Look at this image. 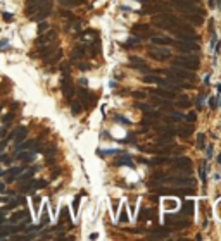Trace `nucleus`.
<instances>
[{
	"label": "nucleus",
	"instance_id": "f257e3e1",
	"mask_svg": "<svg viewBox=\"0 0 221 241\" xmlns=\"http://www.w3.org/2000/svg\"><path fill=\"white\" fill-rule=\"evenodd\" d=\"M174 66L178 67H183V69H188V71H197L200 66V60L199 57H193V55H181L178 59H174Z\"/></svg>",
	"mask_w": 221,
	"mask_h": 241
},
{
	"label": "nucleus",
	"instance_id": "f03ea898",
	"mask_svg": "<svg viewBox=\"0 0 221 241\" xmlns=\"http://www.w3.org/2000/svg\"><path fill=\"white\" fill-rule=\"evenodd\" d=\"M166 76H173V78H176V79H188V81H195V74H193L192 71H188V69H183V67H178V66H174L171 69H164L162 71Z\"/></svg>",
	"mask_w": 221,
	"mask_h": 241
},
{
	"label": "nucleus",
	"instance_id": "7ed1b4c3",
	"mask_svg": "<svg viewBox=\"0 0 221 241\" xmlns=\"http://www.w3.org/2000/svg\"><path fill=\"white\" fill-rule=\"evenodd\" d=\"M61 90H62V95L66 100H71L74 96V84L71 81V76L68 74H62V79H61Z\"/></svg>",
	"mask_w": 221,
	"mask_h": 241
},
{
	"label": "nucleus",
	"instance_id": "20e7f679",
	"mask_svg": "<svg viewBox=\"0 0 221 241\" xmlns=\"http://www.w3.org/2000/svg\"><path fill=\"white\" fill-rule=\"evenodd\" d=\"M50 14H52V2L47 0V2H45V4L33 14V16H29V19L31 21H45Z\"/></svg>",
	"mask_w": 221,
	"mask_h": 241
},
{
	"label": "nucleus",
	"instance_id": "39448f33",
	"mask_svg": "<svg viewBox=\"0 0 221 241\" xmlns=\"http://www.w3.org/2000/svg\"><path fill=\"white\" fill-rule=\"evenodd\" d=\"M171 4L174 7H180L181 10H188V12H197V14H204L202 9L193 4V0H171Z\"/></svg>",
	"mask_w": 221,
	"mask_h": 241
},
{
	"label": "nucleus",
	"instance_id": "423d86ee",
	"mask_svg": "<svg viewBox=\"0 0 221 241\" xmlns=\"http://www.w3.org/2000/svg\"><path fill=\"white\" fill-rule=\"evenodd\" d=\"M176 48L183 54H188V52H199L200 47L193 41H185V40H178L176 41Z\"/></svg>",
	"mask_w": 221,
	"mask_h": 241
},
{
	"label": "nucleus",
	"instance_id": "0eeeda50",
	"mask_svg": "<svg viewBox=\"0 0 221 241\" xmlns=\"http://www.w3.org/2000/svg\"><path fill=\"white\" fill-rule=\"evenodd\" d=\"M57 40V33H55L54 29H50L47 34L41 33V36H38L36 40H35V45L36 47H40V45H48V43H54Z\"/></svg>",
	"mask_w": 221,
	"mask_h": 241
},
{
	"label": "nucleus",
	"instance_id": "6e6552de",
	"mask_svg": "<svg viewBox=\"0 0 221 241\" xmlns=\"http://www.w3.org/2000/svg\"><path fill=\"white\" fill-rule=\"evenodd\" d=\"M76 91H78V98H80L81 105H85L86 109H90V107H92V102H93V98H92V95H90V91L86 88H80V90H76Z\"/></svg>",
	"mask_w": 221,
	"mask_h": 241
},
{
	"label": "nucleus",
	"instance_id": "1a4fd4ad",
	"mask_svg": "<svg viewBox=\"0 0 221 241\" xmlns=\"http://www.w3.org/2000/svg\"><path fill=\"white\" fill-rule=\"evenodd\" d=\"M130 62H131V67H135V69H138L140 72H144V74H149L150 72V67L149 66H145V62L140 59V57H130Z\"/></svg>",
	"mask_w": 221,
	"mask_h": 241
},
{
	"label": "nucleus",
	"instance_id": "9d476101",
	"mask_svg": "<svg viewBox=\"0 0 221 241\" xmlns=\"http://www.w3.org/2000/svg\"><path fill=\"white\" fill-rule=\"evenodd\" d=\"M47 0H26V16H33L38 9H40L43 4H45Z\"/></svg>",
	"mask_w": 221,
	"mask_h": 241
},
{
	"label": "nucleus",
	"instance_id": "9b49d317",
	"mask_svg": "<svg viewBox=\"0 0 221 241\" xmlns=\"http://www.w3.org/2000/svg\"><path fill=\"white\" fill-rule=\"evenodd\" d=\"M54 52H55V45L54 43H48V45H43L41 48H38L36 54H31V57L38 55V57H41V59H47V57H50Z\"/></svg>",
	"mask_w": 221,
	"mask_h": 241
},
{
	"label": "nucleus",
	"instance_id": "f8f14e48",
	"mask_svg": "<svg viewBox=\"0 0 221 241\" xmlns=\"http://www.w3.org/2000/svg\"><path fill=\"white\" fill-rule=\"evenodd\" d=\"M173 165H174V169H180V171L188 172L190 171V167H192V160H190L188 157H181V158H176V160L173 162Z\"/></svg>",
	"mask_w": 221,
	"mask_h": 241
},
{
	"label": "nucleus",
	"instance_id": "ddd939ff",
	"mask_svg": "<svg viewBox=\"0 0 221 241\" xmlns=\"http://www.w3.org/2000/svg\"><path fill=\"white\" fill-rule=\"evenodd\" d=\"M166 181H171L178 186H190L193 184V179L190 178H183V176H176V178H166Z\"/></svg>",
	"mask_w": 221,
	"mask_h": 241
},
{
	"label": "nucleus",
	"instance_id": "4468645a",
	"mask_svg": "<svg viewBox=\"0 0 221 241\" xmlns=\"http://www.w3.org/2000/svg\"><path fill=\"white\" fill-rule=\"evenodd\" d=\"M150 31H152V28L149 26V24H135V26L131 28V33L133 34H150Z\"/></svg>",
	"mask_w": 221,
	"mask_h": 241
},
{
	"label": "nucleus",
	"instance_id": "2eb2a0df",
	"mask_svg": "<svg viewBox=\"0 0 221 241\" xmlns=\"http://www.w3.org/2000/svg\"><path fill=\"white\" fill-rule=\"evenodd\" d=\"M152 93L161 96V98H166V100H173L174 98V91H166L164 88H156V90H152Z\"/></svg>",
	"mask_w": 221,
	"mask_h": 241
},
{
	"label": "nucleus",
	"instance_id": "dca6fc26",
	"mask_svg": "<svg viewBox=\"0 0 221 241\" xmlns=\"http://www.w3.org/2000/svg\"><path fill=\"white\" fill-rule=\"evenodd\" d=\"M86 50H88L86 45H78V47H74V50H73V60H78V59L85 57V55H86Z\"/></svg>",
	"mask_w": 221,
	"mask_h": 241
},
{
	"label": "nucleus",
	"instance_id": "f3484780",
	"mask_svg": "<svg viewBox=\"0 0 221 241\" xmlns=\"http://www.w3.org/2000/svg\"><path fill=\"white\" fill-rule=\"evenodd\" d=\"M28 134V129L24 128V126H19V128H16L14 129V136H16V143L19 145L21 143V140H24Z\"/></svg>",
	"mask_w": 221,
	"mask_h": 241
},
{
	"label": "nucleus",
	"instance_id": "a211bd4d",
	"mask_svg": "<svg viewBox=\"0 0 221 241\" xmlns=\"http://www.w3.org/2000/svg\"><path fill=\"white\" fill-rule=\"evenodd\" d=\"M149 55H150L152 59H156V60H166L168 57H169V52L168 50H161V52H149Z\"/></svg>",
	"mask_w": 221,
	"mask_h": 241
},
{
	"label": "nucleus",
	"instance_id": "6ab92c4d",
	"mask_svg": "<svg viewBox=\"0 0 221 241\" xmlns=\"http://www.w3.org/2000/svg\"><path fill=\"white\" fill-rule=\"evenodd\" d=\"M185 19L186 21H190V22H193V24H195V26H199V24H202V14H186L185 16Z\"/></svg>",
	"mask_w": 221,
	"mask_h": 241
},
{
	"label": "nucleus",
	"instance_id": "aec40b11",
	"mask_svg": "<svg viewBox=\"0 0 221 241\" xmlns=\"http://www.w3.org/2000/svg\"><path fill=\"white\" fill-rule=\"evenodd\" d=\"M152 43H154V45H171L173 43V40L171 38H168V36H154V38H152Z\"/></svg>",
	"mask_w": 221,
	"mask_h": 241
},
{
	"label": "nucleus",
	"instance_id": "412c9836",
	"mask_svg": "<svg viewBox=\"0 0 221 241\" xmlns=\"http://www.w3.org/2000/svg\"><path fill=\"white\" fill-rule=\"evenodd\" d=\"M29 183H31V190H41L48 184V181H45V179H33Z\"/></svg>",
	"mask_w": 221,
	"mask_h": 241
},
{
	"label": "nucleus",
	"instance_id": "4be33fe9",
	"mask_svg": "<svg viewBox=\"0 0 221 241\" xmlns=\"http://www.w3.org/2000/svg\"><path fill=\"white\" fill-rule=\"evenodd\" d=\"M64 222H69L71 224V220H69V210H68V207H62V210H61V219H59V224H64Z\"/></svg>",
	"mask_w": 221,
	"mask_h": 241
},
{
	"label": "nucleus",
	"instance_id": "5701e85b",
	"mask_svg": "<svg viewBox=\"0 0 221 241\" xmlns=\"http://www.w3.org/2000/svg\"><path fill=\"white\" fill-rule=\"evenodd\" d=\"M23 203H24V196H19V198L12 200V201H11L7 207H4V210H11V208H14V207H19V205H23Z\"/></svg>",
	"mask_w": 221,
	"mask_h": 241
},
{
	"label": "nucleus",
	"instance_id": "b1692460",
	"mask_svg": "<svg viewBox=\"0 0 221 241\" xmlns=\"http://www.w3.org/2000/svg\"><path fill=\"white\" fill-rule=\"evenodd\" d=\"M62 57V50H57V54H54L52 57H47L45 59V64H55V62H59Z\"/></svg>",
	"mask_w": 221,
	"mask_h": 241
},
{
	"label": "nucleus",
	"instance_id": "393cba45",
	"mask_svg": "<svg viewBox=\"0 0 221 241\" xmlns=\"http://www.w3.org/2000/svg\"><path fill=\"white\" fill-rule=\"evenodd\" d=\"M64 7H78L83 4V0H59Z\"/></svg>",
	"mask_w": 221,
	"mask_h": 241
},
{
	"label": "nucleus",
	"instance_id": "a878e982",
	"mask_svg": "<svg viewBox=\"0 0 221 241\" xmlns=\"http://www.w3.org/2000/svg\"><path fill=\"white\" fill-rule=\"evenodd\" d=\"M81 109H83V105H81L80 100H76V102L71 103V112H73V116H78V114L81 112Z\"/></svg>",
	"mask_w": 221,
	"mask_h": 241
},
{
	"label": "nucleus",
	"instance_id": "bb28decb",
	"mask_svg": "<svg viewBox=\"0 0 221 241\" xmlns=\"http://www.w3.org/2000/svg\"><path fill=\"white\" fill-rule=\"evenodd\" d=\"M193 128L192 126H185V128H176V134H180V136H188L190 134V131H192Z\"/></svg>",
	"mask_w": 221,
	"mask_h": 241
},
{
	"label": "nucleus",
	"instance_id": "cd10ccee",
	"mask_svg": "<svg viewBox=\"0 0 221 241\" xmlns=\"http://www.w3.org/2000/svg\"><path fill=\"white\" fill-rule=\"evenodd\" d=\"M169 162H171V158H168V157H157V158H152V160H150V164H152V165L169 164Z\"/></svg>",
	"mask_w": 221,
	"mask_h": 241
},
{
	"label": "nucleus",
	"instance_id": "c85d7f7f",
	"mask_svg": "<svg viewBox=\"0 0 221 241\" xmlns=\"http://www.w3.org/2000/svg\"><path fill=\"white\" fill-rule=\"evenodd\" d=\"M176 105H178V107H181V109H186V107H190V100H188L186 96H181V98H178Z\"/></svg>",
	"mask_w": 221,
	"mask_h": 241
},
{
	"label": "nucleus",
	"instance_id": "c756f323",
	"mask_svg": "<svg viewBox=\"0 0 221 241\" xmlns=\"http://www.w3.org/2000/svg\"><path fill=\"white\" fill-rule=\"evenodd\" d=\"M204 140H206V134H204V133H199V134H197V145H199L197 148H200V150H202V148H206Z\"/></svg>",
	"mask_w": 221,
	"mask_h": 241
},
{
	"label": "nucleus",
	"instance_id": "7c9ffc66",
	"mask_svg": "<svg viewBox=\"0 0 221 241\" xmlns=\"http://www.w3.org/2000/svg\"><path fill=\"white\" fill-rule=\"evenodd\" d=\"M48 28H50V24H48V22H45V21H41L40 24H38V28H36V31H38V34H41V33H45Z\"/></svg>",
	"mask_w": 221,
	"mask_h": 241
},
{
	"label": "nucleus",
	"instance_id": "2f4dec72",
	"mask_svg": "<svg viewBox=\"0 0 221 241\" xmlns=\"http://www.w3.org/2000/svg\"><path fill=\"white\" fill-rule=\"evenodd\" d=\"M138 43H140V38H131V40H128L126 43H123V47L131 48V47H135V45H138Z\"/></svg>",
	"mask_w": 221,
	"mask_h": 241
},
{
	"label": "nucleus",
	"instance_id": "473e14b6",
	"mask_svg": "<svg viewBox=\"0 0 221 241\" xmlns=\"http://www.w3.org/2000/svg\"><path fill=\"white\" fill-rule=\"evenodd\" d=\"M26 215H28V212H16L11 217V222H17V220H21L23 217H26Z\"/></svg>",
	"mask_w": 221,
	"mask_h": 241
},
{
	"label": "nucleus",
	"instance_id": "72a5a7b5",
	"mask_svg": "<svg viewBox=\"0 0 221 241\" xmlns=\"http://www.w3.org/2000/svg\"><path fill=\"white\" fill-rule=\"evenodd\" d=\"M199 172H200V181H202V183L206 184V162H202V164H200Z\"/></svg>",
	"mask_w": 221,
	"mask_h": 241
},
{
	"label": "nucleus",
	"instance_id": "f704fd0d",
	"mask_svg": "<svg viewBox=\"0 0 221 241\" xmlns=\"http://www.w3.org/2000/svg\"><path fill=\"white\" fill-rule=\"evenodd\" d=\"M35 171H36V167H35V169H31L29 172H26V174H23V176L19 178V183H24V181H28V179H31V176H33Z\"/></svg>",
	"mask_w": 221,
	"mask_h": 241
},
{
	"label": "nucleus",
	"instance_id": "c9c22d12",
	"mask_svg": "<svg viewBox=\"0 0 221 241\" xmlns=\"http://www.w3.org/2000/svg\"><path fill=\"white\" fill-rule=\"evenodd\" d=\"M183 212H186V213L193 212V201H185L183 203Z\"/></svg>",
	"mask_w": 221,
	"mask_h": 241
},
{
	"label": "nucleus",
	"instance_id": "e433bc0d",
	"mask_svg": "<svg viewBox=\"0 0 221 241\" xmlns=\"http://www.w3.org/2000/svg\"><path fill=\"white\" fill-rule=\"evenodd\" d=\"M61 16H62V17H66V19H76L74 14L69 12V10H66V9H61Z\"/></svg>",
	"mask_w": 221,
	"mask_h": 241
},
{
	"label": "nucleus",
	"instance_id": "4c0bfd02",
	"mask_svg": "<svg viewBox=\"0 0 221 241\" xmlns=\"http://www.w3.org/2000/svg\"><path fill=\"white\" fill-rule=\"evenodd\" d=\"M33 208H35V212H38V208H40V201H41V198L40 196H33Z\"/></svg>",
	"mask_w": 221,
	"mask_h": 241
},
{
	"label": "nucleus",
	"instance_id": "58836bf2",
	"mask_svg": "<svg viewBox=\"0 0 221 241\" xmlns=\"http://www.w3.org/2000/svg\"><path fill=\"white\" fill-rule=\"evenodd\" d=\"M117 165H123V164H126V165H130V167H133V162H130V157H126V158H119L116 162Z\"/></svg>",
	"mask_w": 221,
	"mask_h": 241
},
{
	"label": "nucleus",
	"instance_id": "ea45409f",
	"mask_svg": "<svg viewBox=\"0 0 221 241\" xmlns=\"http://www.w3.org/2000/svg\"><path fill=\"white\" fill-rule=\"evenodd\" d=\"M78 208H80V196H74V200H73V210H74V213H78Z\"/></svg>",
	"mask_w": 221,
	"mask_h": 241
},
{
	"label": "nucleus",
	"instance_id": "a19ab883",
	"mask_svg": "<svg viewBox=\"0 0 221 241\" xmlns=\"http://www.w3.org/2000/svg\"><path fill=\"white\" fill-rule=\"evenodd\" d=\"M185 119L188 122H195V121H197V114H195V112H188V116H186Z\"/></svg>",
	"mask_w": 221,
	"mask_h": 241
},
{
	"label": "nucleus",
	"instance_id": "79ce46f5",
	"mask_svg": "<svg viewBox=\"0 0 221 241\" xmlns=\"http://www.w3.org/2000/svg\"><path fill=\"white\" fill-rule=\"evenodd\" d=\"M116 121L117 122H121V124H126V126H130V121H128V119H126V117H123V116H116Z\"/></svg>",
	"mask_w": 221,
	"mask_h": 241
},
{
	"label": "nucleus",
	"instance_id": "37998d69",
	"mask_svg": "<svg viewBox=\"0 0 221 241\" xmlns=\"http://www.w3.org/2000/svg\"><path fill=\"white\" fill-rule=\"evenodd\" d=\"M78 69H80V71H88L90 66L86 64V62H80V64H78Z\"/></svg>",
	"mask_w": 221,
	"mask_h": 241
},
{
	"label": "nucleus",
	"instance_id": "c03bdc74",
	"mask_svg": "<svg viewBox=\"0 0 221 241\" xmlns=\"http://www.w3.org/2000/svg\"><path fill=\"white\" fill-rule=\"evenodd\" d=\"M55 151H57V150H55V146H50V148H47V150H45V155H47V157H52Z\"/></svg>",
	"mask_w": 221,
	"mask_h": 241
},
{
	"label": "nucleus",
	"instance_id": "a18cd8bd",
	"mask_svg": "<svg viewBox=\"0 0 221 241\" xmlns=\"http://www.w3.org/2000/svg\"><path fill=\"white\" fill-rule=\"evenodd\" d=\"M133 96H135V98H145V93L142 90H138V91H133Z\"/></svg>",
	"mask_w": 221,
	"mask_h": 241
},
{
	"label": "nucleus",
	"instance_id": "49530a36",
	"mask_svg": "<svg viewBox=\"0 0 221 241\" xmlns=\"http://www.w3.org/2000/svg\"><path fill=\"white\" fill-rule=\"evenodd\" d=\"M216 102H218V100H216L214 96H211V98H209V109H216Z\"/></svg>",
	"mask_w": 221,
	"mask_h": 241
},
{
	"label": "nucleus",
	"instance_id": "de8ad7c7",
	"mask_svg": "<svg viewBox=\"0 0 221 241\" xmlns=\"http://www.w3.org/2000/svg\"><path fill=\"white\" fill-rule=\"evenodd\" d=\"M12 117H14V114H12V112H9V114H5V116H4V122H11V121H12Z\"/></svg>",
	"mask_w": 221,
	"mask_h": 241
},
{
	"label": "nucleus",
	"instance_id": "09e8293b",
	"mask_svg": "<svg viewBox=\"0 0 221 241\" xmlns=\"http://www.w3.org/2000/svg\"><path fill=\"white\" fill-rule=\"evenodd\" d=\"M137 2H140L142 5H154V4H156L154 0H137Z\"/></svg>",
	"mask_w": 221,
	"mask_h": 241
},
{
	"label": "nucleus",
	"instance_id": "8fccbe9b",
	"mask_svg": "<svg viewBox=\"0 0 221 241\" xmlns=\"http://www.w3.org/2000/svg\"><path fill=\"white\" fill-rule=\"evenodd\" d=\"M135 107H137V109H140V110H144V112H147V110H150L149 107H147V105H145V103H137Z\"/></svg>",
	"mask_w": 221,
	"mask_h": 241
},
{
	"label": "nucleus",
	"instance_id": "3c124183",
	"mask_svg": "<svg viewBox=\"0 0 221 241\" xmlns=\"http://www.w3.org/2000/svg\"><path fill=\"white\" fill-rule=\"evenodd\" d=\"M119 220H121V222H126V220H128V217H126V210H123V212H121V217H119Z\"/></svg>",
	"mask_w": 221,
	"mask_h": 241
},
{
	"label": "nucleus",
	"instance_id": "603ef678",
	"mask_svg": "<svg viewBox=\"0 0 221 241\" xmlns=\"http://www.w3.org/2000/svg\"><path fill=\"white\" fill-rule=\"evenodd\" d=\"M47 222H48V215H47V213H45V215L41 217V222H40V226H45Z\"/></svg>",
	"mask_w": 221,
	"mask_h": 241
},
{
	"label": "nucleus",
	"instance_id": "864d4df0",
	"mask_svg": "<svg viewBox=\"0 0 221 241\" xmlns=\"http://www.w3.org/2000/svg\"><path fill=\"white\" fill-rule=\"evenodd\" d=\"M219 50H221V41L216 45V50H214V57H218V54H219Z\"/></svg>",
	"mask_w": 221,
	"mask_h": 241
},
{
	"label": "nucleus",
	"instance_id": "5fc2aeb1",
	"mask_svg": "<svg viewBox=\"0 0 221 241\" xmlns=\"http://www.w3.org/2000/svg\"><path fill=\"white\" fill-rule=\"evenodd\" d=\"M211 155H213V145H209V146H207V158L211 157Z\"/></svg>",
	"mask_w": 221,
	"mask_h": 241
},
{
	"label": "nucleus",
	"instance_id": "6e6d98bb",
	"mask_svg": "<svg viewBox=\"0 0 221 241\" xmlns=\"http://www.w3.org/2000/svg\"><path fill=\"white\" fill-rule=\"evenodd\" d=\"M4 19H7V21H12V14H7V12H4Z\"/></svg>",
	"mask_w": 221,
	"mask_h": 241
},
{
	"label": "nucleus",
	"instance_id": "4d7b16f0",
	"mask_svg": "<svg viewBox=\"0 0 221 241\" xmlns=\"http://www.w3.org/2000/svg\"><path fill=\"white\" fill-rule=\"evenodd\" d=\"M216 88H218V95L221 96V83H219V84H218V86H216Z\"/></svg>",
	"mask_w": 221,
	"mask_h": 241
},
{
	"label": "nucleus",
	"instance_id": "13d9d810",
	"mask_svg": "<svg viewBox=\"0 0 221 241\" xmlns=\"http://www.w3.org/2000/svg\"><path fill=\"white\" fill-rule=\"evenodd\" d=\"M219 4H221V0H219Z\"/></svg>",
	"mask_w": 221,
	"mask_h": 241
}]
</instances>
